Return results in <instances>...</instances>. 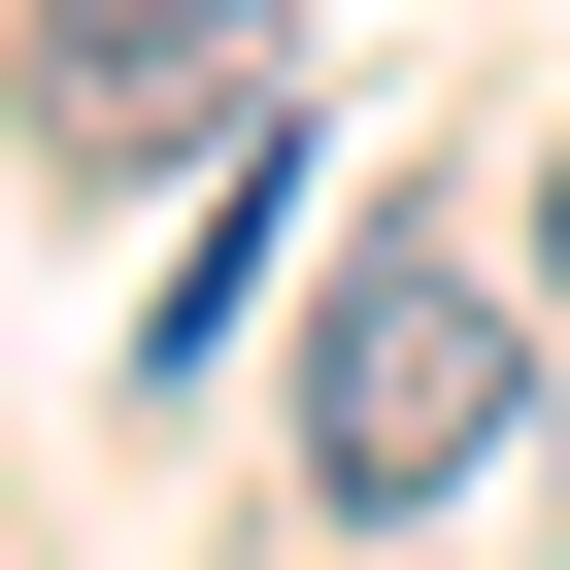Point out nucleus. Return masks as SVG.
I'll list each match as a JSON object with an SVG mask.
<instances>
[{
    "mask_svg": "<svg viewBox=\"0 0 570 570\" xmlns=\"http://www.w3.org/2000/svg\"><path fill=\"white\" fill-rule=\"evenodd\" d=\"M503 436H537L503 268H436V235H403V268H336V336H303V470H336V503H470Z\"/></svg>",
    "mask_w": 570,
    "mask_h": 570,
    "instance_id": "nucleus-1",
    "label": "nucleus"
},
{
    "mask_svg": "<svg viewBox=\"0 0 570 570\" xmlns=\"http://www.w3.org/2000/svg\"><path fill=\"white\" fill-rule=\"evenodd\" d=\"M235 35H268V0H35L68 135H168V101H235Z\"/></svg>",
    "mask_w": 570,
    "mask_h": 570,
    "instance_id": "nucleus-2",
    "label": "nucleus"
},
{
    "mask_svg": "<svg viewBox=\"0 0 570 570\" xmlns=\"http://www.w3.org/2000/svg\"><path fill=\"white\" fill-rule=\"evenodd\" d=\"M537 436H570V403H537Z\"/></svg>",
    "mask_w": 570,
    "mask_h": 570,
    "instance_id": "nucleus-4",
    "label": "nucleus"
},
{
    "mask_svg": "<svg viewBox=\"0 0 570 570\" xmlns=\"http://www.w3.org/2000/svg\"><path fill=\"white\" fill-rule=\"evenodd\" d=\"M537 268H570V135H537Z\"/></svg>",
    "mask_w": 570,
    "mask_h": 570,
    "instance_id": "nucleus-3",
    "label": "nucleus"
}]
</instances>
